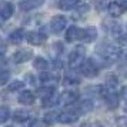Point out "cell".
<instances>
[{"instance_id": "obj_1", "label": "cell", "mask_w": 127, "mask_h": 127, "mask_svg": "<svg viewBox=\"0 0 127 127\" xmlns=\"http://www.w3.org/2000/svg\"><path fill=\"white\" fill-rule=\"evenodd\" d=\"M84 59V47H77L69 54V66L71 69L79 67Z\"/></svg>"}, {"instance_id": "obj_2", "label": "cell", "mask_w": 127, "mask_h": 127, "mask_svg": "<svg viewBox=\"0 0 127 127\" xmlns=\"http://www.w3.org/2000/svg\"><path fill=\"white\" fill-rule=\"evenodd\" d=\"M97 53H100L106 59H117L120 54V50L111 44H101L97 47Z\"/></svg>"}, {"instance_id": "obj_3", "label": "cell", "mask_w": 127, "mask_h": 127, "mask_svg": "<svg viewBox=\"0 0 127 127\" xmlns=\"http://www.w3.org/2000/svg\"><path fill=\"white\" fill-rule=\"evenodd\" d=\"M86 36V30L79 29L76 26H70L66 33V40L67 41H76V40H84Z\"/></svg>"}, {"instance_id": "obj_4", "label": "cell", "mask_w": 127, "mask_h": 127, "mask_svg": "<svg viewBox=\"0 0 127 127\" xmlns=\"http://www.w3.org/2000/svg\"><path fill=\"white\" fill-rule=\"evenodd\" d=\"M80 70L86 77H94V76H97V73H98V67H97V64H96V62H94L93 59L86 60V62L83 63Z\"/></svg>"}, {"instance_id": "obj_5", "label": "cell", "mask_w": 127, "mask_h": 127, "mask_svg": "<svg viewBox=\"0 0 127 127\" xmlns=\"http://www.w3.org/2000/svg\"><path fill=\"white\" fill-rule=\"evenodd\" d=\"M67 26V19L64 16H54L50 22V29H52L53 33H62Z\"/></svg>"}, {"instance_id": "obj_6", "label": "cell", "mask_w": 127, "mask_h": 127, "mask_svg": "<svg viewBox=\"0 0 127 127\" xmlns=\"http://www.w3.org/2000/svg\"><path fill=\"white\" fill-rule=\"evenodd\" d=\"M33 57V52L30 49H22L13 54V62L14 63H26Z\"/></svg>"}, {"instance_id": "obj_7", "label": "cell", "mask_w": 127, "mask_h": 127, "mask_svg": "<svg viewBox=\"0 0 127 127\" xmlns=\"http://www.w3.org/2000/svg\"><path fill=\"white\" fill-rule=\"evenodd\" d=\"M77 98H79V94L76 92H63L59 97V103L64 106H71L77 101Z\"/></svg>"}, {"instance_id": "obj_8", "label": "cell", "mask_w": 127, "mask_h": 127, "mask_svg": "<svg viewBox=\"0 0 127 127\" xmlns=\"http://www.w3.org/2000/svg\"><path fill=\"white\" fill-rule=\"evenodd\" d=\"M26 39L29 41L30 44H33V46H40L43 41L46 40V34H43L40 32H29L27 34H26Z\"/></svg>"}, {"instance_id": "obj_9", "label": "cell", "mask_w": 127, "mask_h": 127, "mask_svg": "<svg viewBox=\"0 0 127 127\" xmlns=\"http://www.w3.org/2000/svg\"><path fill=\"white\" fill-rule=\"evenodd\" d=\"M79 113L76 110H69V111H63L59 114V121L60 123H74L79 119Z\"/></svg>"}, {"instance_id": "obj_10", "label": "cell", "mask_w": 127, "mask_h": 127, "mask_svg": "<svg viewBox=\"0 0 127 127\" xmlns=\"http://www.w3.org/2000/svg\"><path fill=\"white\" fill-rule=\"evenodd\" d=\"M14 7L10 1H0V17L1 19H9L13 16Z\"/></svg>"}, {"instance_id": "obj_11", "label": "cell", "mask_w": 127, "mask_h": 127, "mask_svg": "<svg viewBox=\"0 0 127 127\" xmlns=\"http://www.w3.org/2000/svg\"><path fill=\"white\" fill-rule=\"evenodd\" d=\"M101 94H103L104 100H106V103H107V106H109L110 109H116V107L119 106V96H117L116 93L103 90V93H101Z\"/></svg>"}, {"instance_id": "obj_12", "label": "cell", "mask_w": 127, "mask_h": 127, "mask_svg": "<svg viewBox=\"0 0 127 127\" xmlns=\"http://www.w3.org/2000/svg\"><path fill=\"white\" fill-rule=\"evenodd\" d=\"M109 12L113 17H120L123 13L126 12V6L121 4L120 1H113L109 4Z\"/></svg>"}, {"instance_id": "obj_13", "label": "cell", "mask_w": 127, "mask_h": 127, "mask_svg": "<svg viewBox=\"0 0 127 127\" xmlns=\"http://www.w3.org/2000/svg\"><path fill=\"white\" fill-rule=\"evenodd\" d=\"M19 101L22 104H26V106L33 104V101H34V94L30 92V90H23V92L20 93V96H19Z\"/></svg>"}, {"instance_id": "obj_14", "label": "cell", "mask_w": 127, "mask_h": 127, "mask_svg": "<svg viewBox=\"0 0 127 127\" xmlns=\"http://www.w3.org/2000/svg\"><path fill=\"white\" fill-rule=\"evenodd\" d=\"M43 3V0H26V1H22L20 3V9L27 12V10H32V9H36L39 7Z\"/></svg>"}, {"instance_id": "obj_15", "label": "cell", "mask_w": 127, "mask_h": 127, "mask_svg": "<svg viewBox=\"0 0 127 127\" xmlns=\"http://www.w3.org/2000/svg\"><path fill=\"white\" fill-rule=\"evenodd\" d=\"M23 39H24V32L22 29L14 30V32H12L10 36H9V40H10V43H13V44H19V43H22Z\"/></svg>"}, {"instance_id": "obj_16", "label": "cell", "mask_w": 127, "mask_h": 127, "mask_svg": "<svg viewBox=\"0 0 127 127\" xmlns=\"http://www.w3.org/2000/svg\"><path fill=\"white\" fill-rule=\"evenodd\" d=\"M92 109H93V103L90 100H84V101H81V103L79 104V107L76 109V111L81 116V114H84V113H89Z\"/></svg>"}, {"instance_id": "obj_17", "label": "cell", "mask_w": 127, "mask_h": 127, "mask_svg": "<svg viewBox=\"0 0 127 127\" xmlns=\"http://www.w3.org/2000/svg\"><path fill=\"white\" fill-rule=\"evenodd\" d=\"M27 119H29V113H27L26 110L19 109V110H16V111L13 113V120H14V121H17V123L26 121Z\"/></svg>"}, {"instance_id": "obj_18", "label": "cell", "mask_w": 127, "mask_h": 127, "mask_svg": "<svg viewBox=\"0 0 127 127\" xmlns=\"http://www.w3.org/2000/svg\"><path fill=\"white\" fill-rule=\"evenodd\" d=\"M33 66H34V69H37V70H47L49 63H47V60L44 57H36L34 62H33Z\"/></svg>"}, {"instance_id": "obj_19", "label": "cell", "mask_w": 127, "mask_h": 127, "mask_svg": "<svg viewBox=\"0 0 127 127\" xmlns=\"http://www.w3.org/2000/svg\"><path fill=\"white\" fill-rule=\"evenodd\" d=\"M77 1H79V0H60V1H59V7H60L62 10H71V9L77 4Z\"/></svg>"}, {"instance_id": "obj_20", "label": "cell", "mask_w": 127, "mask_h": 127, "mask_svg": "<svg viewBox=\"0 0 127 127\" xmlns=\"http://www.w3.org/2000/svg\"><path fill=\"white\" fill-rule=\"evenodd\" d=\"M43 100V107H52V106H56L59 101V98L54 96V93H53L52 96H49V97H44L41 98Z\"/></svg>"}, {"instance_id": "obj_21", "label": "cell", "mask_w": 127, "mask_h": 127, "mask_svg": "<svg viewBox=\"0 0 127 127\" xmlns=\"http://www.w3.org/2000/svg\"><path fill=\"white\" fill-rule=\"evenodd\" d=\"M24 86V83L22 80H13L10 81V84L7 86V90L9 92H17V90H22Z\"/></svg>"}, {"instance_id": "obj_22", "label": "cell", "mask_w": 127, "mask_h": 127, "mask_svg": "<svg viewBox=\"0 0 127 127\" xmlns=\"http://www.w3.org/2000/svg\"><path fill=\"white\" fill-rule=\"evenodd\" d=\"M66 83H70V84H77L80 83V77L76 74L74 71H69L66 74Z\"/></svg>"}, {"instance_id": "obj_23", "label": "cell", "mask_w": 127, "mask_h": 127, "mask_svg": "<svg viewBox=\"0 0 127 127\" xmlns=\"http://www.w3.org/2000/svg\"><path fill=\"white\" fill-rule=\"evenodd\" d=\"M96 37H97L96 27H89V29H86V36H84V40H86V41H93Z\"/></svg>"}, {"instance_id": "obj_24", "label": "cell", "mask_w": 127, "mask_h": 127, "mask_svg": "<svg viewBox=\"0 0 127 127\" xmlns=\"http://www.w3.org/2000/svg\"><path fill=\"white\" fill-rule=\"evenodd\" d=\"M10 117V110L6 106H0V124L7 121V119Z\"/></svg>"}, {"instance_id": "obj_25", "label": "cell", "mask_w": 127, "mask_h": 127, "mask_svg": "<svg viewBox=\"0 0 127 127\" xmlns=\"http://www.w3.org/2000/svg\"><path fill=\"white\" fill-rule=\"evenodd\" d=\"M106 84H107V87H109L110 90H113L119 84V80H117V77L114 74H109L107 76V80H106Z\"/></svg>"}, {"instance_id": "obj_26", "label": "cell", "mask_w": 127, "mask_h": 127, "mask_svg": "<svg viewBox=\"0 0 127 127\" xmlns=\"http://www.w3.org/2000/svg\"><path fill=\"white\" fill-rule=\"evenodd\" d=\"M59 114H60V113H47V114L44 116V121L49 123V124H52V123H54L56 120H59Z\"/></svg>"}, {"instance_id": "obj_27", "label": "cell", "mask_w": 127, "mask_h": 127, "mask_svg": "<svg viewBox=\"0 0 127 127\" xmlns=\"http://www.w3.org/2000/svg\"><path fill=\"white\" fill-rule=\"evenodd\" d=\"M9 77H10L9 71H6V70H0V84H4V83L9 80Z\"/></svg>"}, {"instance_id": "obj_28", "label": "cell", "mask_w": 127, "mask_h": 127, "mask_svg": "<svg viewBox=\"0 0 127 127\" xmlns=\"http://www.w3.org/2000/svg\"><path fill=\"white\" fill-rule=\"evenodd\" d=\"M117 41L120 43L121 46L127 44V34H124V33H120V34L117 36Z\"/></svg>"}, {"instance_id": "obj_29", "label": "cell", "mask_w": 127, "mask_h": 127, "mask_svg": "<svg viewBox=\"0 0 127 127\" xmlns=\"http://www.w3.org/2000/svg\"><path fill=\"white\" fill-rule=\"evenodd\" d=\"M120 97L121 98H124V100H127V87H121V90H120Z\"/></svg>"}, {"instance_id": "obj_30", "label": "cell", "mask_w": 127, "mask_h": 127, "mask_svg": "<svg viewBox=\"0 0 127 127\" xmlns=\"http://www.w3.org/2000/svg\"><path fill=\"white\" fill-rule=\"evenodd\" d=\"M4 52H6V44H4V41L0 39V56H1Z\"/></svg>"}, {"instance_id": "obj_31", "label": "cell", "mask_w": 127, "mask_h": 127, "mask_svg": "<svg viewBox=\"0 0 127 127\" xmlns=\"http://www.w3.org/2000/svg\"><path fill=\"white\" fill-rule=\"evenodd\" d=\"M3 63H4V60H3V59L0 57V64H3Z\"/></svg>"}, {"instance_id": "obj_32", "label": "cell", "mask_w": 127, "mask_h": 127, "mask_svg": "<svg viewBox=\"0 0 127 127\" xmlns=\"http://www.w3.org/2000/svg\"><path fill=\"white\" fill-rule=\"evenodd\" d=\"M120 1H123V3H126L127 4V0H120Z\"/></svg>"}, {"instance_id": "obj_33", "label": "cell", "mask_w": 127, "mask_h": 127, "mask_svg": "<svg viewBox=\"0 0 127 127\" xmlns=\"http://www.w3.org/2000/svg\"><path fill=\"white\" fill-rule=\"evenodd\" d=\"M0 26H1V17H0Z\"/></svg>"}, {"instance_id": "obj_34", "label": "cell", "mask_w": 127, "mask_h": 127, "mask_svg": "<svg viewBox=\"0 0 127 127\" xmlns=\"http://www.w3.org/2000/svg\"><path fill=\"white\" fill-rule=\"evenodd\" d=\"M126 110H127V106H126Z\"/></svg>"}]
</instances>
